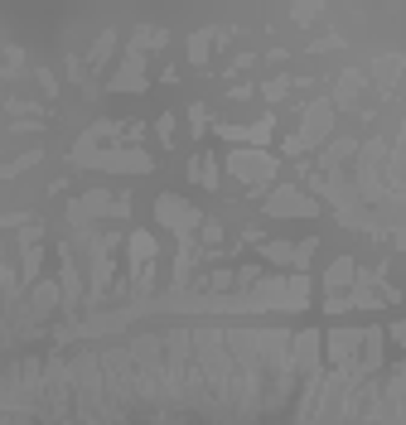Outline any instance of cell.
Returning <instances> with one entry per match:
<instances>
[{"mask_svg":"<svg viewBox=\"0 0 406 425\" xmlns=\"http://www.w3.org/2000/svg\"><path fill=\"white\" fill-rule=\"evenodd\" d=\"M160 212H165V222L179 227V232H189L193 222H198V212H193L189 203H179V198H160Z\"/></svg>","mask_w":406,"mask_h":425,"instance_id":"6da1fadb","label":"cell"},{"mask_svg":"<svg viewBox=\"0 0 406 425\" xmlns=\"http://www.w3.org/2000/svg\"><path fill=\"white\" fill-rule=\"evenodd\" d=\"M271 208H276V212H315V203H305V198H300V193L280 189L276 198H271Z\"/></svg>","mask_w":406,"mask_h":425,"instance_id":"7a4b0ae2","label":"cell"},{"mask_svg":"<svg viewBox=\"0 0 406 425\" xmlns=\"http://www.w3.org/2000/svg\"><path fill=\"white\" fill-rule=\"evenodd\" d=\"M397 73H402V58H397V53H387L382 63H377V78H382V83L392 87V83H397Z\"/></svg>","mask_w":406,"mask_h":425,"instance_id":"3957f363","label":"cell"},{"mask_svg":"<svg viewBox=\"0 0 406 425\" xmlns=\"http://www.w3.org/2000/svg\"><path fill=\"white\" fill-rule=\"evenodd\" d=\"M353 276V261H348V256H343L339 266H334V271H329V280H334V285H343V280Z\"/></svg>","mask_w":406,"mask_h":425,"instance_id":"277c9868","label":"cell"}]
</instances>
